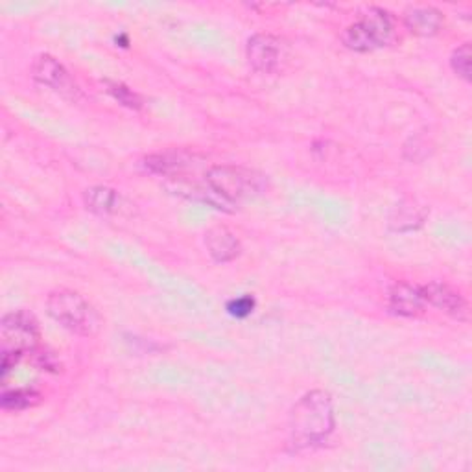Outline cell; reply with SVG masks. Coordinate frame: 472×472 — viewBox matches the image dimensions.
Returning a JSON list of instances; mask_svg holds the SVG:
<instances>
[{"instance_id": "cell-1", "label": "cell", "mask_w": 472, "mask_h": 472, "mask_svg": "<svg viewBox=\"0 0 472 472\" xmlns=\"http://www.w3.org/2000/svg\"><path fill=\"white\" fill-rule=\"evenodd\" d=\"M334 406L329 393L310 391L301 397L290 413V441L295 449L323 443L334 430Z\"/></svg>"}, {"instance_id": "cell-4", "label": "cell", "mask_w": 472, "mask_h": 472, "mask_svg": "<svg viewBox=\"0 0 472 472\" xmlns=\"http://www.w3.org/2000/svg\"><path fill=\"white\" fill-rule=\"evenodd\" d=\"M41 341V329L37 320L26 310L6 313L0 322V352L3 357L21 360L24 354H33Z\"/></svg>"}, {"instance_id": "cell-12", "label": "cell", "mask_w": 472, "mask_h": 472, "mask_svg": "<svg viewBox=\"0 0 472 472\" xmlns=\"http://www.w3.org/2000/svg\"><path fill=\"white\" fill-rule=\"evenodd\" d=\"M190 157L185 153H177V151H167V153H155L146 157L144 167L153 172V174H159L165 177H172L177 176L181 170H185L190 165Z\"/></svg>"}, {"instance_id": "cell-16", "label": "cell", "mask_w": 472, "mask_h": 472, "mask_svg": "<svg viewBox=\"0 0 472 472\" xmlns=\"http://www.w3.org/2000/svg\"><path fill=\"white\" fill-rule=\"evenodd\" d=\"M107 91L118 104H123V105H126L130 109H141L142 107V98L135 91H132L128 86H124V84L109 82L107 84Z\"/></svg>"}, {"instance_id": "cell-5", "label": "cell", "mask_w": 472, "mask_h": 472, "mask_svg": "<svg viewBox=\"0 0 472 472\" xmlns=\"http://www.w3.org/2000/svg\"><path fill=\"white\" fill-rule=\"evenodd\" d=\"M393 17L380 8H371L360 21L347 26L341 41L354 52H369L386 47L393 37Z\"/></svg>"}, {"instance_id": "cell-18", "label": "cell", "mask_w": 472, "mask_h": 472, "mask_svg": "<svg viewBox=\"0 0 472 472\" xmlns=\"http://www.w3.org/2000/svg\"><path fill=\"white\" fill-rule=\"evenodd\" d=\"M255 306H257V301H255L253 295H242V297L231 299L227 303V312L236 320H244V318L251 316Z\"/></svg>"}, {"instance_id": "cell-2", "label": "cell", "mask_w": 472, "mask_h": 472, "mask_svg": "<svg viewBox=\"0 0 472 472\" xmlns=\"http://www.w3.org/2000/svg\"><path fill=\"white\" fill-rule=\"evenodd\" d=\"M47 312L56 323L77 336H95L102 325L96 308L82 294L67 288L49 294Z\"/></svg>"}, {"instance_id": "cell-7", "label": "cell", "mask_w": 472, "mask_h": 472, "mask_svg": "<svg viewBox=\"0 0 472 472\" xmlns=\"http://www.w3.org/2000/svg\"><path fill=\"white\" fill-rule=\"evenodd\" d=\"M246 56L250 65L262 74H271L281 67L286 58V43L281 37L271 33H257L253 35L248 47Z\"/></svg>"}, {"instance_id": "cell-14", "label": "cell", "mask_w": 472, "mask_h": 472, "mask_svg": "<svg viewBox=\"0 0 472 472\" xmlns=\"http://www.w3.org/2000/svg\"><path fill=\"white\" fill-rule=\"evenodd\" d=\"M39 401H41V393L33 389H14L6 391L3 395V408L10 412H21L35 406Z\"/></svg>"}, {"instance_id": "cell-13", "label": "cell", "mask_w": 472, "mask_h": 472, "mask_svg": "<svg viewBox=\"0 0 472 472\" xmlns=\"http://www.w3.org/2000/svg\"><path fill=\"white\" fill-rule=\"evenodd\" d=\"M84 202L86 207L98 214V216H109L118 209V204H121V195H118L116 190L109 186H91L84 194Z\"/></svg>"}, {"instance_id": "cell-11", "label": "cell", "mask_w": 472, "mask_h": 472, "mask_svg": "<svg viewBox=\"0 0 472 472\" xmlns=\"http://www.w3.org/2000/svg\"><path fill=\"white\" fill-rule=\"evenodd\" d=\"M404 24L406 28L421 37H431L441 32L443 24H445V17L440 10L436 8H413L408 10L404 15Z\"/></svg>"}, {"instance_id": "cell-17", "label": "cell", "mask_w": 472, "mask_h": 472, "mask_svg": "<svg viewBox=\"0 0 472 472\" xmlns=\"http://www.w3.org/2000/svg\"><path fill=\"white\" fill-rule=\"evenodd\" d=\"M406 214L397 209V216H391V225L397 231H406V229H415L417 225L422 223L424 213H419L417 207H406Z\"/></svg>"}, {"instance_id": "cell-3", "label": "cell", "mask_w": 472, "mask_h": 472, "mask_svg": "<svg viewBox=\"0 0 472 472\" xmlns=\"http://www.w3.org/2000/svg\"><path fill=\"white\" fill-rule=\"evenodd\" d=\"M207 185L227 204L251 200L268 190V176L241 165H218L207 170Z\"/></svg>"}, {"instance_id": "cell-10", "label": "cell", "mask_w": 472, "mask_h": 472, "mask_svg": "<svg viewBox=\"0 0 472 472\" xmlns=\"http://www.w3.org/2000/svg\"><path fill=\"white\" fill-rule=\"evenodd\" d=\"M426 303L421 295L419 286H412L408 283H397L389 292V310L399 316L415 318L424 310Z\"/></svg>"}, {"instance_id": "cell-9", "label": "cell", "mask_w": 472, "mask_h": 472, "mask_svg": "<svg viewBox=\"0 0 472 472\" xmlns=\"http://www.w3.org/2000/svg\"><path fill=\"white\" fill-rule=\"evenodd\" d=\"M205 246L213 260L220 264L234 260L242 251V244L236 234L223 225H216L205 232Z\"/></svg>"}, {"instance_id": "cell-8", "label": "cell", "mask_w": 472, "mask_h": 472, "mask_svg": "<svg viewBox=\"0 0 472 472\" xmlns=\"http://www.w3.org/2000/svg\"><path fill=\"white\" fill-rule=\"evenodd\" d=\"M419 288L426 304L440 308L458 322H468V304L458 290L445 283H428Z\"/></svg>"}, {"instance_id": "cell-15", "label": "cell", "mask_w": 472, "mask_h": 472, "mask_svg": "<svg viewBox=\"0 0 472 472\" xmlns=\"http://www.w3.org/2000/svg\"><path fill=\"white\" fill-rule=\"evenodd\" d=\"M450 67L461 77L463 82H467V84L470 82V70H472V65H470V43H463V45H459L452 52Z\"/></svg>"}, {"instance_id": "cell-6", "label": "cell", "mask_w": 472, "mask_h": 472, "mask_svg": "<svg viewBox=\"0 0 472 472\" xmlns=\"http://www.w3.org/2000/svg\"><path fill=\"white\" fill-rule=\"evenodd\" d=\"M32 72H33V77L39 84L50 87L52 91H56L63 98H67L70 102L80 100L82 89L77 87V84L74 82V77L70 76V72L50 54L37 56L33 65H32Z\"/></svg>"}]
</instances>
